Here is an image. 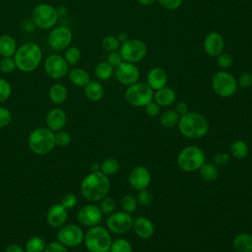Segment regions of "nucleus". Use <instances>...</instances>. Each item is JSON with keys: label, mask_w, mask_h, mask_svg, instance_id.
<instances>
[{"label": "nucleus", "mask_w": 252, "mask_h": 252, "mask_svg": "<svg viewBox=\"0 0 252 252\" xmlns=\"http://www.w3.org/2000/svg\"><path fill=\"white\" fill-rule=\"evenodd\" d=\"M159 5L164 8L165 10H169V11H173L178 9L181 5L183 0H157Z\"/></svg>", "instance_id": "nucleus-49"}, {"label": "nucleus", "mask_w": 252, "mask_h": 252, "mask_svg": "<svg viewBox=\"0 0 252 252\" xmlns=\"http://www.w3.org/2000/svg\"><path fill=\"white\" fill-rule=\"evenodd\" d=\"M64 58L67 61V63L69 64V66H74L76 65L79 60L81 59V51L78 47L76 46H69L68 48L65 49V54H64Z\"/></svg>", "instance_id": "nucleus-37"}, {"label": "nucleus", "mask_w": 252, "mask_h": 252, "mask_svg": "<svg viewBox=\"0 0 252 252\" xmlns=\"http://www.w3.org/2000/svg\"><path fill=\"white\" fill-rule=\"evenodd\" d=\"M102 212L99 207L94 204H88L83 206L77 213L78 221L88 227H92L100 223L102 220Z\"/></svg>", "instance_id": "nucleus-16"}, {"label": "nucleus", "mask_w": 252, "mask_h": 252, "mask_svg": "<svg viewBox=\"0 0 252 252\" xmlns=\"http://www.w3.org/2000/svg\"><path fill=\"white\" fill-rule=\"evenodd\" d=\"M212 88L214 93L220 97H230L237 91V80L227 71H219L212 78Z\"/></svg>", "instance_id": "nucleus-7"}, {"label": "nucleus", "mask_w": 252, "mask_h": 252, "mask_svg": "<svg viewBox=\"0 0 252 252\" xmlns=\"http://www.w3.org/2000/svg\"><path fill=\"white\" fill-rule=\"evenodd\" d=\"M117 39L119 40V42L122 44V43H124V42H126L128 39H129V35H128V33L127 32H120L118 34H117Z\"/></svg>", "instance_id": "nucleus-55"}, {"label": "nucleus", "mask_w": 252, "mask_h": 252, "mask_svg": "<svg viewBox=\"0 0 252 252\" xmlns=\"http://www.w3.org/2000/svg\"><path fill=\"white\" fill-rule=\"evenodd\" d=\"M84 242L90 252H108L112 238L106 227L97 224L89 228L85 234Z\"/></svg>", "instance_id": "nucleus-5"}, {"label": "nucleus", "mask_w": 252, "mask_h": 252, "mask_svg": "<svg viewBox=\"0 0 252 252\" xmlns=\"http://www.w3.org/2000/svg\"><path fill=\"white\" fill-rule=\"evenodd\" d=\"M66 210L73 209L77 204V197L73 193H67L63 196L60 203Z\"/></svg>", "instance_id": "nucleus-46"}, {"label": "nucleus", "mask_w": 252, "mask_h": 252, "mask_svg": "<svg viewBox=\"0 0 252 252\" xmlns=\"http://www.w3.org/2000/svg\"><path fill=\"white\" fill-rule=\"evenodd\" d=\"M17 68L16 62L13 56L10 57H2L0 59V71L2 73H12Z\"/></svg>", "instance_id": "nucleus-40"}, {"label": "nucleus", "mask_w": 252, "mask_h": 252, "mask_svg": "<svg viewBox=\"0 0 252 252\" xmlns=\"http://www.w3.org/2000/svg\"><path fill=\"white\" fill-rule=\"evenodd\" d=\"M32 23L35 27L47 30L55 26L58 21V14L56 12V8L47 3L37 4L32 13Z\"/></svg>", "instance_id": "nucleus-9"}, {"label": "nucleus", "mask_w": 252, "mask_h": 252, "mask_svg": "<svg viewBox=\"0 0 252 252\" xmlns=\"http://www.w3.org/2000/svg\"><path fill=\"white\" fill-rule=\"evenodd\" d=\"M17 48V42L12 35L2 34L0 36V55L2 57L14 56Z\"/></svg>", "instance_id": "nucleus-28"}, {"label": "nucleus", "mask_w": 252, "mask_h": 252, "mask_svg": "<svg viewBox=\"0 0 252 252\" xmlns=\"http://www.w3.org/2000/svg\"><path fill=\"white\" fill-rule=\"evenodd\" d=\"M100 170V163L97 161H93L91 163V171H99Z\"/></svg>", "instance_id": "nucleus-56"}, {"label": "nucleus", "mask_w": 252, "mask_h": 252, "mask_svg": "<svg viewBox=\"0 0 252 252\" xmlns=\"http://www.w3.org/2000/svg\"><path fill=\"white\" fill-rule=\"evenodd\" d=\"M136 198H137L138 204L143 206V207H149L153 203V195L147 189H143V190L138 191V195H137Z\"/></svg>", "instance_id": "nucleus-42"}, {"label": "nucleus", "mask_w": 252, "mask_h": 252, "mask_svg": "<svg viewBox=\"0 0 252 252\" xmlns=\"http://www.w3.org/2000/svg\"><path fill=\"white\" fill-rule=\"evenodd\" d=\"M144 107H145L146 113L151 117H156L160 113V106L155 100L150 101Z\"/></svg>", "instance_id": "nucleus-50"}, {"label": "nucleus", "mask_w": 252, "mask_h": 252, "mask_svg": "<svg viewBox=\"0 0 252 252\" xmlns=\"http://www.w3.org/2000/svg\"><path fill=\"white\" fill-rule=\"evenodd\" d=\"M94 75L101 81H106L114 75V68L106 61L99 62L94 68Z\"/></svg>", "instance_id": "nucleus-32"}, {"label": "nucleus", "mask_w": 252, "mask_h": 252, "mask_svg": "<svg viewBox=\"0 0 252 252\" xmlns=\"http://www.w3.org/2000/svg\"><path fill=\"white\" fill-rule=\"evenodd\" d=\"M5 252H25L23 247L18 244H11L6 249Z\"/></svg>", "instance_id": "nucleus-54"}, {"label": "nucleus", "mask_w": 252, "mask_h": 252, "mask_svg": "<svg viewBox=\"0 0 252 252\" xmlns=\"http://www.w3.org/2000/svg\"><path fill=\"white\" fill-rule=\"evenodd\" d=\"M84 88L85 95L91 101H99L104 95V89L102 85L96 81H90Z\"/></svg>", "instance_id": "nucleus-25"}, {"label": "nucleus", "mask_w": 252, "mask_h": 252, "mask_svg": "<svg viewBox=\"0 0 252 252\" xmlns=\"http://www.w3.org/2000/svg\"><path fill=\"white\" fill-rule=\"evenodd\" d=\"M43 252H69V251L67 247L61 244L59 241H53L45 246V249Z\"/></svg>", "instance_id": "nucleus-51"}, {"label": "nucleus", "mask_w": 252, "mask_h": 252, "mask_svg": "<svg viewBox=\"0 0 252 252\" xmlns=\"http://www.w3.org/2000/svg\"><path fill=\"white\" fill-rule=\"evenodd\" d=\"M115 208H116V202L113 198L106 196L102 200H100L99 209L103 215H107V216L111 215L113 212H115Z\"/></svg>", "instance_id": "nucleus-39"}, {"label": "nucleus", "mask_w": 252, "mask_h": 252, "mask_svg": "<svg viewBox=\"0 0 252 252\" xmlns=\"http://www.w3.org/2000/svg\"><path fill=\"white\" fill-rule=\"evenodd\" d=\"M14 59L17 68L25 73L34 71L42 59V51L35 42H27L17 48Z\"/></svg>", "instance_id": "nucleus-3"}, {"label": "nucleus", "mask_w": 252, "mask_h": 252, "mask_svg": "<svg viewBox=\"0 0 252 252\" xmlns=\"http://www.w3.org/2000/svg\"><path fill=\"white\" fill-rule=\"evenodd\" d=\"M229 151H230V154L232 155V157H234L235 158L241 159V158H245L248 156L249 147L246 142H244L242 140H235L230 145Z\"/></svg>", "instance_id": "nucleus-30"}, {"label": "nucleus", "mask_w": 252, "mask_h": 252, "mask_svg": "<svg viewBox=\"0 0 252 252\" xmlns=\"http://www.w3.org/2000/svg\"><path fill=\"white\" fill-rule=\"evenodd\" d=\"M151 172L144 165H137L133 167L128 176L130 186L137 191L147 189L151 183Z\"/></svg>", "instance_id": "nucleus-17"}, {"label": "nucleus", "mask_w": 252, "mask_h": 252, "mask_svg": "<svg viewBox=\"0 0 252 252\" xmlns=\"http://www.w3.org/2000/svg\"><path fill=\"white\" fill-rule=\"evenodd\" d=\"M48 95L50 100L54 104H62L66 101L67 96H68V90L67 88L61 84V83H55L51 85L48 91Z\"/></svg>", "instance_id": "nucleus-26"}, {"label": "nucleus", "mask_w": 252, "mask_h": 252, "mask_svg": "<svg viewBox=\"0 0 252 252\" xmlns=\"http://www.w3.org/2000/svg\"><path fill=\"white\" fill-rule=\"evenodd\" d=\"M199 172L201 177L206 181H215L218 178L219 171L218 167L215 163L212 162H204L203 165L199 168Z\"/></svg>", "instance_id": "nucleus-31"}, {"label": "nucleus", "mask_w": 252, "mask_h": 252, "mask_svg": "<svg viewBox=\"0 0 252 252\" xmlns=\"http://www.w3.org/2000/svg\"><path fill=\"white\" fill-rule=\"evenodd\" d=\"M206 161L204 151L198 146H187L177 156V165L185 172H194Z\"/></svg>", "instance_id": "nucleus-6"}, {"label": "nucleus", "mask_w": 252, "mask_h": 252, "mask_svg": "<svg viewBox=\"0 0 252 252\" xmlns=\"http://www.w3.org/2000/svg\"><path fill=\"white\" fill-rule=\"evenodd\" d=\"M81 193L91 202H98L107 196L110 190V181L107 175L99 171H91L81 182Z\"/></svg>", "instance_id": "nucleus-1"}, {"label": "nucleus", "mask_w": 252, "mask_h": 252, "mask_svg": "<svg viewBox=\"0 0 252 252\" xmlns=\"http://www.w3.org/2000/svg\"><path fill=\"white\" fill-rule=\"evenodd\" d=\"M237 80V85L238 87L242 89H248L252 86V73L251 72H243L239 75Z\"/></svg>", "instance_id": "nucleus-45"}, {"label": "nucleus", "mask_w": 252, "mask_h": 252, "mask_svg": "<svg viewBox=\"0 0 252 252\" xmlns=\"http://www.w3.org/2000/svg\"><path fill=\"white\" fill-rule=\"evenodd\" d=\"M55 138V145L58 147H67L71 143V135L64 131L63 129L60 131H57L56 134H54Z\"/></svg>", "instance_id": "nucleus-41"}, {"label": "nucleus", "mask_w": 252, "mask_h": 252, "mask_svg": "<svg viewBox=\"0 0 252 252\" xmlns=\"http://www.w3.org/2000/svg\"><path fill=\"white\" fill-rule=\"evenodd\" d=\"M11 94L12 88L10 83L5 79L0 78V103L6 101L11 96Z\"/></svg>", "instance_id": "nucleus-43"}, {"label": "nucleus", "mask_w": 252, "mask_h": 252, "mask_svg": "<svg viewBox=\"0 0 252 252\" xmlns=\"http://www.w3.org/2000/svg\"><path fill=\"white\" fill-rule=\"evenodd\" d=\"M147 44L138 38H129L122 43L119 48V53L123 61L129 63H138L142 61L147 55Z\"/></svg>", "instance_id": "nucleus-10"}, {"label": "nucleus", "mask_w": 252, "mask_h": 252, "mask_svg": "<svg viewBox=\"0 0 252 252\" xmlns=\"http://www.w3.org/2000/svg\"><path fill=\"white\" fill-rule=\"evenodd\" d=\"M68 79L76 87H85L90 81V74L83 68L76 67L68 72Z\"/></svg>", "instance_id": "nucleus-27"}, {"label": "nucleus", "mask_w": 252, "mask_h": 252, "mask_svg": "<svg viewBox=\"0 0 252 252\" xmlns=\"http://www.w3.org/2000/svg\"><path fill=\"white\" fill-rule=\"evenodd\" d=\"M101 45H102L104 50H106L108 52H111V51L119 50L121 43L119 42V40L117 39L116 36L109 34V35H106L102 38Z\"/></svg>", "instance_id": "nucleus-38"}, {"label": "nucleus", "mask_w": 252, "mask_h": 252, "mask_svg": "<svg viewBox=\"0 0 252 252\" xmlns=\"http://www.w3.org/2000/svg\"><path fill=\"white\" fill-rule=\"evenodd\" d=\"M108 252H133V247L128 240L118 238L112 241Z\"/></svg>", "instance_id": "nucleus-36"}, {"label": "nucleus", "mask_w": 252, "mask_h": 252, "mask_svg": "<svg viewBox=\"0 0 252 252\" xmlns=\"http://www.w3.org/2000/svg\"><path fill=\"white\" fill-rule=\"evenodd\" d=\"M28 145L35 155H47L55 147L54 132L47 127L35 128L29 136Z\"/></svg>", "instance_id": "nucleus-4"}, {"label": "nucleus", "mask_w": 252, "mask_h": 252, "mask_svg": "<svg viewBox=\"0 0 252 252\" xmlns=\"http://www.w3.org/2000/svg\"><path fill=\"white\" fill-rule=\"evenodd\" d=\"M133 230L135 234L142 239H149L155 233V225L151 220L146 217H138L134 219Z\"/></svg>", "instance_id": "nucleus-22"}, {"label": "nucleus", "mask_w": 252, "mask_h": 252, "mask_svg": "<svg viewBox=\"0 0 252 252\" xmlns=\"http://www.w3.org/2000/svg\"><path fill=\"white\" fill-rule=\"evenodd\" d=\"M154 100L161 106H169L176 100V93L172 88L167 86L156 91L154 94Z\"/></svg>", "instance_id": "nucleus-23"}, {"label": "nucleus", "mask_w": 252, "mask_h": 252, "mask_svg": "<svg viewBox=\"0 0 252 252\" xmlns=\"http://www.w3.org/2000/svg\"><path fill=\"white\" fill-rule=\"evenodd\" d=\"M45 241L39 236L31 237L25 246L26 252H43L45 249Z\"/></svg>", "instance_id": "nucleus-34"}, {"label": "nucleus", "mask_w": 252, "mask_h": 252, "mask_svg": "<svg viewBox=\"0 0 252 252\" xmlns=\"http://www.w3.org/2000/svg\"><path fill=\"white\" fill-rule=\"evenodd\" d=\"M133 222L131 214L124 211L113 212L106 220V228L112 233L123 234L132 229Z\"/></svg>", "instance_id": "nucleus-11"}, {"label": "nucleus", "mask_w": 252, "mask_h": 252, "mask_svg": "<svg viewBox=\"0 0 252 252\" xmlns=\"http://www.w3.org/2000/svg\"><path fill=\"white\" fill-rule=\"evenodd\" d=\"M12 120V114L10 110L4 106H0V128L6 127Z\"/></svg>", "instance_id": "nucleus-48"}, {"label": "nucleus", "mask_w": 252, "mask_h": 252, "mask_svg": "<svg viewBox=\"0 0 252 252\" xmlns=\"http://www.w3.org/2000/svg\"><path fill=\"white\" fill-rule=\"evenodd\" d=\"M56 12H57V14H58L59 17H60V16H63V15H66V13H67L66 8H65L64 6H59V7H57V8H56Z\"/></svg>", "instance_id": "nucleus-58"}, {"label": "nucleus", "mask_w": 252, "mask_h": 252, "mask_svg": "<svg viewBox=\"0 0 252 252\" xmlns=\"http://www.w3.org/2000/svg\"><path fill=\"white\" fill-rule=\"evenodd\" d=\"M121 204V208L122 211L127 212L129 214L134 213L137 210V206H138V202H137V198L131 194H126L121 198L120 201Z\"/></svg>", "instance_id": "nucleus-35"}, {"label": "nucleus", "mask_w": 252, "mask_h": 252, "mask_svg": "<svg viewBox=\"0 0 252 252\" xmlns=\"http://www.w3.org/2000/svg\"><path fill=\"white\" fill-rule=\"evenodd\" d=\"M168 76L166 71L161 67H154L147 74V84L153 91H158L166 86Z\"/></svg>", "instance_id": "nucleus-20"}, {"label": "nucleus", "mask_w": 252, "mask_h": 252, "mask_svg": "<svg viewBox=\"0 0 252 252\" xmlns=\"http://www.w3.org/2000/svg\"><path fill=\"white\" fill-rule=\"evenodd\" d=\"M217 64L220 69L226 70L232 65V56L228 52L222 51L217 56Z\"/></svg>", "instance_id": "nucleus-44"}, {"label": "nucleus", "mask_w": 252, "mask_h": 252, "mask_svg": "<svg viewBox=\"0 0 252 252\" xmlns=\"http://www.w3.org/2000/svg\"><path fill=\"white\" fill-rule=\"evenodd\" d=\"M106 62L109 63L115 69L123 62V59L119 51H111V52H108Z\"/></svg>", "instance_id": "nucleus-47"}, {"label": "nucleus", "mask_w": 252, "mask_h": 252, "mask_svg": "<svg viewBox=\"0 0 252 252\" xmlns=\"http://www.w3.org/2000/svg\"><path fill=\"white\" fill-rule=\"evenodd\" d=\"M85 233L78 224H66L57 232L58 241L66 247H76L84 242Z\"/></svg>", "instance_id": "nucleus-13"}, {"label": "nucleus", "mask_w": 252, "mask_h": 252, "mask_svg": "<svg viewBox=\"0 0 252 252\" xmlns=\"http://www.w3.org/2000/svg\"><path fill=\"white\" fill-rule=\"evenodd\" d=\"M140 75V70L134 63L123 61L118 67L114 69V76L116 80L120 84L127 87L139 82Z\"/></svg>", "instance_id": "nucleus-15"}, {"label": "nucleus", "mask_w": 252, "mask_h": 252, "mask_svg": "<svg viewBox=\"0 0 252 252\" xmlns=\"http://www.w3.org/2000/svg\"><path fill=\"white\" fill-rule=\"evenodd\" d=\"M68 219L67 210L61 204L52 205L46 213L47 223L53 228H60Z\"/></svg>", "instance_id": "nucleus-19"}, {"label": "nucleus", "mask_w": 252, "mask_h": 252, "mask_svg": "<svg viewBox=\"0 0 252 252\" xmlns=\"http://www.w3.org/2000/svg\"><path fill=\"white\" fill-rule=\"evenodd\" d=\"M177 126L181 135L188 139L203 138L208 134L210 129L207 118L195 111H188L181 115Z\"/></svg>", "instance_id": "nucleus-2"}, {"label": "nucleus", "mask_w": 252, "mask_h": 252, "mask_svg": "<svg viewBox=\"0 0 252 252\" xmlns=\"http://www.w3.org/2000/svg\"><path fill=\"white\" fill-rule=\"evenodd\" d=\"M43 69L49 78L59 80L68 74L69 64L63 56L59 54H50L44 60Z\"/></svg>", "instance_id": "nucleus-12"}, {"label": "nucleus", "mask_w": 252, "mask_h": 252, "mask_svg": "<svg viewBox=\"0 0 252 252\" xmlns=\"http://www.w3.org/2000/svg\"><path fill=\"white\" fill-rule=\"evenodd\" d=\"M124 94L126 101L135 107H144L154 100V91L147 83L137 82L128 86Z\"/></svg>", "instance_id": "nucleus-8"}, {"label": "nucleus", "mask_w": 252, "mask_h": 252, "mask_svg": "<svg viewBox=\"0 0 252 252\" xmlns=\"http://www.w3.org/2000/svg\"><path fill=\"white\" fill-rule=\"evenodd\" d=\"M72 31L66 26H59L54 28L48 35L49 45L56 51H62L68 48L72 42Z\"/></svg>", "instance_id": "nucleus-14"}, {"label": "nucleus", "mask_w": 252, "mask_h": 252, "mask_svg": "<svg viewBox=\"0 0 252 252\" xmlns=\"http://www.w3.org/2000/svg\"><path fill=\"white\" fill-rule=\"evenodd\" d=\"M180 116L187 113L189 111V107L188 104L185 101H178L175 105V109H174Z\"/></svg>", "instance_id": "nucleus-53"}, {"label": "nucleus", "mask_w": 252, "mask_h": 252, "mask_svg": "<svg viewBox=\"0 0 252 252\" xmlns=\"http://www.w3.org/2000/svg\"><path fill=\"white\" fill-rule=\"evenodd\" d=\"M203 46L208 55L217 57L224 49V39L220 32H211L205 36Z\"/></svg>", "instance_id": "nucleus-18"}, {"label": "nucleus", "mask_w": 252, "mask_h": 252, "mask_svg": "<svg viewBox=\"0 0 252 252\" xmlns=\"http://www.w3.org/2000/svg\"><path fill=\"white\" fill-rule=\"evenodd\" d=\"M232 248L235 252H252V234L241 232L232 239Z\"/></svg>", "instance_id": "nucleus-24"}, {"label": "nucleus", "mask_w": 252, "mask_h": 252, "mask_svg": "<svg viewBox=\"0 0 252 252\" xmlns=\"http://www.w3.org/2000/svg\"><path fill=\"white\" fill-rule=\"evenodd\" d=\"M179 118H180V115L174 109H169V110L163 111L160 114L159 122H160V125L163 126L164 128H172L178 124Z\"/></svg>", "instance_id": "nucleus-29"}, {"label": "nucleus", "mask_w": 252, "mask_h": 252, "mask_svg": "<svg viewBox=\"0 0 252 252\" xmlns=\"http://www.w3.org/2000/svg\"><path fill=\"white\" fill-rule=\"evenodd\" d=\"M47 128L53 132L62 130L67 123V116L63 109L59 107H54L49 110L45 119Z\"/></svg>", "instance_id": "nucleus-21"}, {"label": "nucleus", "mask_w": 252, "mask_h": 252, "mask_svg": "<svg viewBox=\"0 0 252 252\" xmlns=\"http://www.w3.org/2000/svg\"><path fill=\"white\" fill-rule=\"evenodd\" d=\"M119 168H120L119 161L113 158H105L100 163V171L107 176L117 173L119 171Z\"/></svg>", "instance_id": "nucleus-33"}, {"label": "nucleus", "mask_w": 252, "mask_h": 252, "mask_svg": "<svg viewBox=\"0 0 252 252\" xmlns=\"http://www.w3.org/2000/svg\"><path fill=\"white\" fill-rule=\"evenodd\" d=\"M230 156L225 153H219L214 156V161L216 165H222L229 161Z\"/></svg>", "instance_id": "nucleus-52"}, {"label": "nucleus", "mask_w": 252, "mask_h": 252, "mask_svg": "<svg viewBox=\"0 0 252 252\" xmlns=\"http://www.w3.org/2000/svg\"><path fill=\"white\" fill-rule=\"evenodd\" d=\"M139 4L143 5V6H150L152 4H154L157 0H137Z\"/></svg>", "instance_id": "nucleus-57"}]
</instances>
